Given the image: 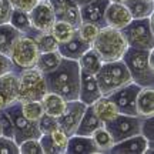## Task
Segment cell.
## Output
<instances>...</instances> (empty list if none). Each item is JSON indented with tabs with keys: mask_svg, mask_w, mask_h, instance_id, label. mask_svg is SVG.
<instances>
[{
	"mask_svg": "<svg viewBox=\"0 0 154 154\" xmlns=\"http://www.w3.org/2000/svg\"><path fill=\"white\" fill-rule=\"evenodd\" d=\"M104 126V123L100 120L97 116L94 114L91 106H87L86 110H84V114H83L82 120L79 123V127L74 134H79V136H87V137H91L93 134L99 127Z\"/></svg>",
	"mask_w": 154,
	"mask_h": 154,
	"instance_id": "21",
	"label": "cell"
},
{
	"mask_svg": "<svg viewBox=\"0 0 154 154\" xmlns=\"http://www.w3.org/2000/svg\"><path fill=\"white\" fill-rule=\"evenodd\" d=\"M110 2H116V3H123V5H127L128 2H131V0H110Z\"/></svg>",
	"mask_w": 154,
	"mask_h": 154,
	"instance_id": "47",
	"label": "cell"
},
{
	"mask_svg": "<svg viewBox=\"0 0 154 154\" xmlns=\"http://www.w3.org/2000/svg\"><path fill=\"white\" fill-rule=\"evenodd\" d=\"M91 47L99 53L103 61L107 63V61L121 60V57L128 46H127L126 38L121 34L120 30L106 26V27L100 29Z\"/></svg>",
	"mask_w": 154,
	"mask_h": 154,
	"instance_id": "4",
	"label": "cell"
},
{
	"mask_svg": "<svg viewBox=\"0 0 154 154\" xmlns=\"http://www.w3.org/2000/svg\"><path fill=\"white\" fill-rule=\"evenodd\" d=\"M22 36V33L16 30L10 23L0 24V53L9 56L13 44L16 43V40Z\"/></svg>",
	"mask_w": 154,
	"mask_h": 154,
	"instance_id": "27",
	"label": "cell"
},
{
	"mask_svg": "<svg viewBox=\"0 0 154 154\" xmlns=\"http://www.w3.org/2000/svg\"><path fill=\"white\" fill-rule=\"evenodd\" d=\"M50 33L54 36V38L59 42V44L66 43V42H69L70 38H73L77 34V27L70 24V23L56 20V23L53 24V27L50 30Z\"/></svg>",
	"mask_w": 154,
	"mask_h": 154,
	"instance_id": "30",
	"label": "cell"
},
{
	"mask_svg": "<svg viewBox=\"0 0 154 154\" xmlns=\"http://www.w3.org/2000/svg\"><path fill=\"white\" fill-rule=\"evenodd\" d=\"M47 90L61 96L66 101L79 100L80 91V67L77 60L61 59L53 72L44 74Z\"/></svg>",
	"mask_w": 154,
	"mask_h": 154,
	"instance_id": "1",
	"label": "cell"
},
{
	"mask_svg": "<svg viewBox=\"0 0 154 154\" xmlns=\"http://www.w3.org/2000/svg\"><path fill=\"white\" fill-rule=\"evenodd\" d=\"M86 107L87 106L80 100H72V101L66 103V107H64L63 113L57 117V121H59V127L67 136H73L76 133Z\"/></svg>",
	"mask_w": 154,
	"mask_h": 154,
	"instance_id": "11",
	"label": "cell"
},
{
	"mask_svg": "<svg viewBox=\"0 0 154 154\" xmlns=\"http://www.w3.org/2000/svg\"><path fill=\"white\" fill-rule=\"evenodd\" d=\"M91 46L87 44L86 42H83L79 37V34H76L73 38H70L66 43H60L57 51L60 53L63 59H70V60H79Z\"/></svg>",
	"mask_w": 154,
	"mask_h": 154,
	"instance_id": "18",
	"label": "cell"
},
{
	"mask_svg": "<svg viewBox=\"0 0 154 154\" xmlns=\"http://www.w3.org/2000/svg\"><path fill=\"white\" fill-rule=\"evenodd\" d=\"M103 94L100 91L96 77L87 73L80 72V91H79V100L83 101L86 106L93 104L97 99H100Z\"/></svg>",
	"mask_w": 154,
	"mask_h": 154,
	"instance_id": "17",
	"label": "cell"
},
{
	"mask_svg": "<svg viewBox=\"0 0 154 154\" xmlns=\"http://www.w3.org/2000/svg\"><path fill=\"white\" fill-rule=\"evenodd\" d=\"M19 154H43L38 138H30L19 144Z\"/></svg>",
	"mask_w": 154,
	"mask_h": 154,
	"instance_id": "37",
	"label": "cell"
},
{
	"mask_svg": "<svg viewBox=\"0 0 154 154\" xmlns=\"http://www.w3.org/2000/svg\"><path fill=\"white\" fill-rule=\"evenodd\" d=\"M0 136H2V130H0Z\"/></svg>",
	"mask_w": 154,
	"mask_h": 154,
	"instance_id": "49",
	"label": "cell"
},
{
	"mask_svg": "<svg viewBox=\"0 0 154 154\" xmlns=\"http://www.w3.org/2000/svg\"><path fill=\"white\" fill-rule=\"evenodd\" d=\"M90 2H93V0H74V3H76L79 7H82V6L87 5V3H90Z\"/></svg>",
	"mask_w": 154,
	"mask_h": 154,
	"instance_id": "46",
	"label": "cell"
},
{
	"mask_svg": "<svg viewBox=\"0 0 154 154\" xmlns=\"http://www.w3.org/2000/svg\"><path fill=\"white\" fill-rule=\"evenodd\" d=\"M104 127L110 131L111 137L114 140V144L126 140L128 137L140 134L141 128V117L138 116H127V114H119L116 116L113 120L104 123Z\"/></svg>",
	"mask_w": 154,
	"mask_h": 154,
	"instance_id": "9",
	"label": "cell"
},
{
	"mask_svg": "<svg viewBox=\"0 0 154 154\" xmlns=\"http://www.w3.org/2000/svg\"><path fill=\"white\" fill-rule=\"evenodd\" d=\"M32 26L38 33H47L51 30L56 23L54 11L51 9L49 2H38L32 10L29 11Z\"/></svg>",
	"mask_w": 154,
	"mask_h": 154,
	"instance_id": "12",
	"label": "cell"
},
{
	"mask_svg": "<svg viewBox=\"0 0 154 154\" xmlns=\"http://www.w3.org/2000/svg\"><path fill=\"white\" fill-rule=\"evenodd\" d=\"M91 138H93V141L96 144L97 150H99V153H110L111 147L114 146V140L111 137L110 131L104 126L99 127L91 134Z\"/></svg>",
	"mask_w": 154,
	"mask_h": 154,
	"instance_id": "31",
	"label": "cell"
},
{
	"mask_svg": "<svg viewBox=\"0 0 154 154\" xmlns=\"http://www.w3.org/2000/svg\"><path fill=\"white\" fill-rule=\"evenodd\" d=\"M126 6L128 7L133 19L150 17L154 13V0H131Z\"/></svg>",
	"mask_w": 154,
	"mask_h": 154,
	"instance_id": "29",
	"label": "cell"
},
{
	"mask_svg": "<svg viewBox=\"0 0 154 154\" xmlns=\"http://www.w3.org/2000/svg\"><path fill=\"white\" fill-rule=\"evenodd\" d=\"M10 3L13 6V9L27 11L29 13L38 3V0H10Z\"/></svg>",
	"mask_w": 154,
	"mask_h": 154,
	"instance_id": "44",
	"label": "cell"
},
{
	"mask_svg": "<svg viewBox=\"0 0 154 154\" xmlns=\"http://www.w3.org/2000/svg\"><path fill=\"white\" fill-rule=\"evenodd\" d=\"M13 26V27L19 30L22 34L24 36H29V37L33 38L38 32H36L32 26V22H30V16H29L27 11L23 10H17V9H13L10 16V22H9Z\"/></svg>",
	"mask_w": 154,
	"mask_h": 154,
	"instance_id": "25",
	"label": "cell"
},
{
	"mask_svg": "<svg viewBox=\"0 0 154 154\" xmlns=\"http://www.w3.org/2000/svg\"><path fill=\"white\" fill-rule=\"evenodd\" d=\"M94 77L103 96H110L116 90L133 83L130 73L123 60L103 63V66L100 67V70Z\"/></svg>",
	"mask_w": 154,
	"mask_h": 154,
	"instance_id": "3",
	"label": "cell"
},
{
	"mask_svg": "<svg viewBox=\"0 0 154 154\" xmlns=\"http://www.w3.org/2000/svg\"><path fill=\"white\" fill-rule=\"evenodd\" d=\"M99 32H100V27L96 26V24H93V23L82 22L79 24V27H77V34H79V37L82 38L83 42H86L87 44H90V46H91L93 42L96 40Z\"/></svg>",
	"mask_w": 154,
	"mask_h": 154,
	"instance_id": "34",
	"label": "cell"
},
{
	"mask_svg": "<svg viewBox=\"0 0 154 154\" xmlns=\"http://www.w3.org/2000/svg\"><path fill=\"white\" fill-rule=\"evenodd\" d=\"M50 137H51V140H53L54 146L57 147L59 153L60 154L66 153V147H67V143H69V137H70V136H67L66 133L59 127V128H56L54 131L50 133Z\"/></svg>",
	"mask_w": 154,
	"mask_h": 154,
	"instance_id": "36",
	"label": "cell"
},
{
	"mask_svg": "<svg viewBox=\"0 0 154 154\" xmlns=\"http://www.w3.org/2000/svg\"><path fill=\"white\" fill-rule=\"evenodd\" d=\"M153 126H154V117H144V119H141V128H140V134L147 138L150 147H153V141H154Z\"/></svg>",
	"mask_w": 154,
	"mask_h": 154,
	"instance_id": "39",
	"label": "cell"
},
{
	"mask_svg": "<svg viewBox=\"0 0 154 154\" xmlns=\"http://www.w3.org/2000/svg\"><path fill=\"white\" fill-rule=\"evenodd\" d=\"M61 57L59 51H47V53H40L36 63V69L38 72H42L43 74L53 72L54 69H57V66L60 64Z\"/></svg>",
	"mask_w": 154,
	"mask_h": 154,
	"instance_id": "28",
	"label": "cell"
},
{
	"mask_svg": "<svg viewBox=\"0 0 154 154\" xmlns=\"http://www.w3.org/2000/svg\"><path fill=\"white\" fill-rule=\"evenodd\" d=\"M66 103L67 101L61 96H59V94H56V93H51V91H47V93L44 94V97L42 99L44 114H49L51 117H56V119L63 113L64 107H66Z\"/></svg>",
	"mask_w": 154,
	"mask_h": 154,
	"instance_id": "26",
	"label": "cell"
},
{
	"mask_svg": "<svg viewBox=\"0 0 154 154\" xmlns=\"http://www.w3.org/2000/svg\"><path fill=\"white\" fill-rule=\"evenodd\" d=\"M38 2H49V0H38Z\"/></svg>",
	"mask_w": 154,
	"mask_h": 154,
	"instance_id": "48",
	"label": "cell"
},
{
	"mask_svg": "<svg viewBox=\"0 0 154 154\" xmlns=\"http://www.w3.org/2000/svg\"><path fill=\"white\" fill-rule=\"evenodd\" d=\"M49 3L54 11L56 20L70 23L79 27V24L82 23L80 7L74 3V0H49Z\"/></svg>",
	"mask_w": 154,
	"mask_h": 154,
	"instance_id": "13",
	"label": "cell"
},
{
	"mask_svg": "<svg viewBox=\"0 0 154 154\" xmlns=\"http://www.w3.org/2000/svg\"><path fill=\"white\" fill-rule=\"evenodd\" d=\"M7 106H10V103L6 100V97L3 96V94H0V111H3Z\"/></svg>",
	"mask_w": 154,
	"mask_h": 154,
	"instance_id": "45",
	"label": "cell"
},
{
	"mask_svg": "<svg viewBox=\"0 0 154 154\" xmlns=\"http://www.w3.org/2000/svg\"><path fill=\"white\" fill-rule=\"evenodd\" d=\"M13 11L10 0H0V24H6L10 22V16Z\"/></svg>",
	"mask_w": 154,
	"mask_h": 154,
	"instance_id": "42",
	"label": "cell"
},
{
	"mask_svg": "<svg viewBox=\"0 0 154 154\" xmlns=\"http://www.w3.org/2000/svg\"><path fill=\"white\" fill-rule=\"evenodd\" d=\"M0 154H19V144L13 138L0 136Z\"/></svg>",
	"mask_w": 154,
	"mask_h": 154,
	"instance_id": "40",
	"label": "cell"
},
{
	"mask_svg": "<svg viewBox=\"0 0 154 154\" xmlns=\"http://www.w3.org/2000/svg\"><path fill=\"white\" fill-rule=\"evenodd\" d=\"M13 72H19L16 69V66L13 64V61L10 60L9 56L0 53V76L7 74V73H13Z\"/></svg>",
	"mask_w": 154,
	"mask_h": 154,
	"instance_id": "43",
	"label": "cell"
},
{
	"mask_svg": "<svg viewBox=\"0 0 154 154\" xmlns=\"http://www.w3.org/2000/svg\"><path fill=\"white\" fill-rule=\"evenodd\" d=\"M22 103V113L29 121L37 123L40 117L44 114V109L42 104V100L34 101H20Z\"/></svg>",
	"mask_w": 154,
	"mask_h": 154,
	"instance_id": "32",
	"label": "cell"
},
{
	"mask_svg": "<svg viewBox=\"0 0 154 154\" xmlns=\"http://www.w3.org/2000/svg\"><path fill=\"white\" fill-rule=\"evenodd\" d=\"M66 153H69V154H99V150H97V147H96V144H94L91 137L73 134V136L69 137Z\"/></svg>",
	"mask_w": 154,
	"mask_h": 154,
	"instance_id": "19",
	"label": "cell"
},
{
	"mask_svg": "<svg viewBox=\"0 0 154 154\" xmlns=\"http://www.w3.org/2000/svg\"><path fill=\"white\" fill-rule=\"evenodd\" d=\"M33 40L37 44V49L40 53H47V51H57L59 49V42L54 38V36L47 32V33H37L33 37Z\"/></svg>",
	"mask_w": 154,
	"mask_h": 154,
	"instance_id": "33",
	"label": "cell"
},
{
	"mask_svg": "<svg viewBox=\"0 0 154 154\" xmlns=\"http://www.w3.org/2000/svg\"><path fill=\"white\" fill-rule=\"evenodd\" d=\"M37 126L40 128L42 134H50L51 131H54L56 128H59V121L56 117H51L49 114H43L40 117V120L37 121Z\"/></svg>",
	"mask_w": 154,
	"mask_h": 154,
	"instance_id": "35",
	"label": "cell"
},
{
	"mask_svg": "<svg viewBox=\"0 0 154 154\" xmlns=\"http://www.w3.org/2000/svg\"><path fill=\"white\" fill-rule=\"evenodd\" d=\"M154 49L138 50L127 47L121 60L130 73L131 82L138 87H154Z\"/></svg>",
	"mask_w": 154,
	"mask_h": 154,
	"instance_id": "2",
	"label": "cell"
},
{
	"mask_svg": "<svg viewBox=\"0 0 154 154\" xmlns=\"http://www.w3.org/2000/svg\"><path fill=\"white\" fill-rule=\"evenodd\" d=\"M153 151L154 149L150 147L147 138L141 134L121 140L119 143H116L110 150V153L113 154H147Z\"/></svg>",
	"mask_w": 154,
	"mask_h": 154,
	"instance_id": "15",
	"label": "cell"
},
{
	"mask_svg": "<svg viewBox=\"0 0 154 154\" xmlns=\"http://www.w3.org/2000/svg\"><path fill=\"white\" fill-rule=\"evenodd\" d=\"M38 54H40V51L37 49L36 42L32 37L22 34L16 40V43L13 44L9 57L13 61V64L16 66L17 70L22 72V70H26V69L36 67Z\"/></svg>",
	"mask_w": 154,
	"mask_h": 154,
	"instance_id": "7",
	"label": "cell"
},
{
	"mask_svg": "<svg viewBox=\"0 0 154 154\" xmlns=\"http://www.w3.org/2000/svg\"><path fill=\"white\" fill-rule=\"evenodd\" d=\"M128 47L138 50H153V16L144 19H133L126 27L120 30Z\"/></svg>",
	"mask_w": 154,
	"mask_h": 154,
	"instance_id": "5",
	"label": "cell"
},
{
	"mask_svg": "<svg viewBox=\"0 0 154 154\" xmlns=\"http://www.w3.org/2000/svg\"><path fill=\"white\" fill-rule=\"evenodd\" d=\"M47 91L44 74L36 67L19 72V101L42 100Z\"/></svg>",
	"mask_w": 154,
	"mask_h": 154,
	"instance_id": "6",
	"label": "cell"
},
{
	"mask_svg": "<svg viewBox=\"0 0 154 154\" xmlns=\"http://www.w3.org/2000/svg\"><path fill=\"white\" fill-rule=\"evenodd\" d=\"M5 111L9 114L13 127H14V141L17 144L23 143L30 138H38L42 136L37 123L29 121L22 113V103L16 100L10 106H7Z\"/></svg>",
	"mask_w": 154,
	"mask_h": 154,
	"instance_id": "8",
	"label": "cell"
},
{
	"mask_svg": "<svg viewBox=\"0 0 154 154\" xmlns=\"http://www.w3.org/2000/svg\"><path fill=\"white\" fill-rule=\"evenodd\" d=\"M140 88L137 84L130 83L124 87L116 90L114 93H111L110 97L114 101L116 107L120 114H127V116H137V110H136V101H137V96L140 93Z\"/></svg>",
	"mask_w": 154,
	"mask_h": 154,
	"instance_id": "10",
	"label": "cell"
},
{
	"mask_svg": "<svg viewBox=\"0 0 154 154\" xmlns=\"http://www.w3.org/2000/svg\"><path fill=\"white\" fill-rule=\"evenodd\" d=\"M38 141H40V146H42V150H43V154H60L57 147L54 146L53 140L50 137V134H42L38 137Z\"/></svg>",
	"mask_w": 154,
	"mask_h": 154,
	"instance_id": "41",
	"label": "cell"
},
{
	"mask_svg": "<svg viewBox=\"0 0 154 154\" xmlns=\"http://www.w3.org/2000/svg\"><path fill=\"white\" fill-rule=\"evenodd\" d=\"M136 110L138 117H154V87L140 88L136 101Z\"/></svg>",
	"mask_w": 154,
	"mask_h": 154,
	"instance_id": "20",
	"label": "cell"
},
{
	"mask_svg": "<svg viewBox=\"0 0 154 154\" xmlns=\"http://www.w3.org/2000/svg\"><path fill=\"white\" fill-rule=\"evenodd\" d=\"M104 20L107 27L116 29V30H123L133 20V17L126 5L110 2L107 5V9H106Z\"/></svg>",
	"mask_w": 154,
	"mask_h": 154,
	"instance_id": "14",
	"label": "cell"
},
{
	"mask_svg": "<svg viewBox=\"0 0 154 154\" xmlns=\"http://www.w3.org/2000/svg\"><path fill=\"white\" fill-rule=\"evenodd\" d=\"M110 0H93L80 7V19L84 23H93L100 29L106 27L104 13Z\"/></svg>",
	"mask_w": 154,
	"mask_h": 154,
	"instance_id": "16",
	"label": "cell"
},
{
	"mask_svg": "<svg viewBox=\"0 0 154 154\" xmlns=\"http://www.w3.org/2000/svg\"><path fill=\"white\" fill-rule=\"evenodd\" d=\"M77 63H79V67H80V72L91 74V76H96L104 61H103V59L100 57V54L93 47H90V49L77 60Z\"/></svg>",
	"mask_w": 154,
	"mask_h": 154,
	"instance_id": "24",
	"label": "cell"
},
{
	"mask_svg": "<svg viewBox=\"0 0 154 154\" xmlns=\"http://www.w3.org/2000/svg\"><path fill=\"white\" fill-rule=\"evenodd\" d=\"M0 94H3L10 104L19 99V72L0 76Z\"/></svg>",
	"mask_w": 154,
	"mask_h": 154,
	"instance_id": "23",
	"label": "cell"
},
{
	"mask_svg": "<svg viewBox=\"0 0 154 154\" xmlns=\"http://www.w3.org/2000/svg\"><path fill=\"white\" fill-rule=\"evenodd\" d=\"M91 106L94 114L99 117L103 123H107V121L113 120L116 116L119 114V110L116 107L114 101L109 97V96H101L100 99H97Z\"/></svg>",
	"mask_w": 154,
	"mask_h": 154,
	"instance_id": "22",
	"label": "cell"
},
{
	"mask_svg": "<svg viewBox=\"0 0 154 154\" xmlns=\"http://www.w3.org/2000/svg\"><path fill=\"white\" fill-rule=\"evenodd\" d=\"M0 130H2V136L14 140V127L9 114L5 110L0 111Z\"/></svg>",
	"mask_w": 154,
	"mask_h": 154,
	"instance_id": "38",
	"label": "cell"
}]
</instances>
